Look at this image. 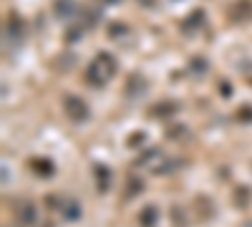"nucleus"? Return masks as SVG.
I'll return each mask as SVG.
<instances>
[{
  "mask_svg": "<svg viewBox=\"0 0 252 227\" xmlns=\"http://www.w3.org/2000/svg\"><path fill=\"white\" fill-rule=\"evenodd\" d=\"M114 73H116V58L111 56V53H106V51H98L96 53V58L89 64V68H86V81L91 86H106L109 81L114 78Z\"/></svg>",
  "mask_w": 252,
  "mask_h": 227,
  "instance_id": "obj_1",
  "label": "nucleus"
},
{
  "mask_svg": "<svg viewBox=\"0 0 252 227\" xmlns=\"http://www.w3.org/2000/svg\"><path fill=\"white\" fill-rule=\"evenodd\" d=\"M63 106H66V114H68L71 121H78L81 124V121H86L91 116L89 104L81 96H66V98H63Z\"/></svg>",
  "mask_w": 252,
  "mask_h": 227,
  "instance_id": "obj_2",
  "label": "nucleus"
},
{
  "mask_svg": "<svg viewBox=\"0 0 252 227\" xmlns=\"http://www.w3.org/2000/svg\"><path fill=\"white\" fill-rule=\"evenodd\" d=\"M94 177H96V187H98V192L103 195V192H109L111 190V169L109 167H103V164H96L94 167Z\"/></svg>",
  "mask_w": 252,
  "mask_h": 227,
  "instance_id": "obj_3",
  "label": "nucleus"
},
{
  "mask_svg": "<svg viewBox=\"0 0 252 227\" xmlns=\"http://www.w3.org/2000/svg\"><path fill=\"white\" fill-rule=\"evenodd\" d=\"M15 212H18V220H20V225L31 227V225L35 222V207H33L31 202H18V204H15Z\"/></svg>",
  "mask_w": 252,
  "mask_h": 227,
  "instance_id": "obj_4",
  "label": "nucleus"
},
{
  "mask_svg": "<svg viewBox=\"0 0 252 227\" xmlns=\"http://www.w3.org/2000/svg\"><path fill=\"white\" fill-rule=\"evenodd\" d=\"M126 91H129V96L139 98L141 94H146V78L139 76V73H134V76L129 78V84H126Z\"/></svg>",
  "mask_w": 252,
  "mask_h": 227,
  "instance_id": "obj_5",
  "label": "nucleus"
},
{
  "mask_svg": "<svg viewBox=\"0 0 252 227\" xmlns=\"http://www.w3.org/2000/svg\"><path fill=\"white\" fill-rule=\"evenodd\" d=\"M53 10H56L58 18L76 15V0H56V3H53Z\"/></svg>",
  "mask_w": 252,
  "mask_h": 227,
  "instance_id": "obj_6",
  "label": "nucleus"
},
{
  "mask_svg": "<svg viewBox=\"0 0 252 227\" xmlns=\"http://www.w3.org/2000/svg\"><path fill=\"white\" fill-rule=\"evenodd\" d=\"M139 222H141V227H154L157 225V207H144L141 210V215H139Z\"/></svg>",
  "mask_w": 252,
  "mask_h": 227,
  "instance_id": "obj_7",
  "label": "nucleus"
},
{
  "mask_svg": "<svg viewBox=\"0 0 252 227\" xmlns=\"http://www.w3.org/2000/svg\"><path fill=\"white\" fill-rule=\"evenodd\" d=\"M174 111H177V104H172V101H161V104L152 106V114H154L157 119H161V116H169V114H174Z\"/></svg>",
  "mask_w": 252,
  "mask_h": 227,
  "instance_id": "obj_8",
  "label": "nucleus"
},
{
  "mask_svg": "<svg viewBox=\"0 0 252 227\" xmlns=\"http://www.w3.org/2000/svg\"><path fill=\"white\" fill-rule=\"evenodd\" d=\"M141 190H144V182H141V177L131 174V177H129V182H126V197H136Z\"/></svg>",
  "mask_w": 252,
  "mask_h": 227,
  "instance_id": "obj_9",
  "label": "nucleus"
},
{
  "mask_svg": "<svg viewBox=\"0 0 252 227\" xmlns=\"http://www.w3.org/2000/svg\"><path fill=\"white\" fill-rule=\"evenodd\" d=\"M31 167L38 172V177H51L53 174V164L51 162H40V159H33Z\"/></svg>",
  "mask_w": 252,
  "mask_h": 227,
  "instance_id": "obj_10",
  "label": "nucleus"
},
{
  "mask_svg": "<svg viewBox=\"0 0 252 227\" xmlns=\"http://www.w3.org/2000/svg\"><path fill=\"white\" fill-rule=\"evenodd\" d=\"M8 35H15V38L23 35V20H20L18 15H10L8 18Z\"/></svg>",
  "mask_w": 252,
  "mask_h": 227,
  "instance_id": "obj_11",
  "label": "nucleus"
},
{
  "mask_svg": "<svg viewBox=\"0 0 252 227\" xmlns=\"http://www.w3.org/2000/svg\"><path fill=\"white\" fill-rule=\"evenodd\" d=\"M63 215H66V220H78L81 217V207H78V202H63Z\"/></svg>",
  "mask_w": 252,
  "mask_h": 227,
  "instance_id": "obj_12",
  "label": "nucleus"
},
{
  "mask_svg": "<svg viewBox=\"0 0 252 227\" xmlns=\"http://www.w3.org/2000/svg\"><path fill=\"white\" fill-rule=\"evenodd\" d=\"M202 23H204V10H194V15L184 23V31L189 33V31H194V28H197V26H202Z\"/></svg>",
  "mask_w": 252,
  "mask_h": 227,
  "instance_id": "obj_13",
  "label": "nucleus"
},
{
  "mask_svg": "<svg viewBox=\"0 0 252 227\" xmlns=\"http://www.w3.org/2000/svg\"><path fill=\"white\" fill-rule=\"evenodd\" d=\"M126 33H131V31L126 28L124 23H111L109 26V38H124Z\"/></svg>",
  "mask_w": 252,
  "mask_h": 227,
  "instance_id": "obj_14",
  "label": "nucleus"
},
{
  "mask_svg": "<svg viewBox=\"0 0 252 227\" xmlns=\"http://www.w3.org/2000/svg\"><path fill=\"white\" fill-rule=\"evenodd\" d=\"M237 119H240V121H252V106H242V109L237 111Z\"/></svg>",
  "mask_w": 252,
  "mask_h": 227,
  "instance_id": "obj_15",
  "label": "nucleus"
},
{
  "mask_svg": "<svg viewBox=\"0 0 252 227\" xmlns=\"http://www.w3.org/2000/svg\"><path fill=\"white\" fill-rule=\"evenodd\" d=\"M139 3H141V5H154L157 0H139Z\"/></svg>",
  "mask_w": 252,
  "mask_h": 227,
  "instance_id": "obj_16",
  "label": "nucleus"
},
{
  "mask_svg": "<svg viewBox=\"0 0 252 227\" xmlns=\"http://www.w3.org/2000/svg\"><path fill=\"white\" fill-rule=\"evenodd\" d=\"M101 3H119V0H101Z\"/></svg>",
  "mask_w": 252,
  "mask_h": 227,
  "instance_id": "obj_17",
  "label": "nucleus"
},
{
  "mask_svg": "<svg viewBox=\"0 0 252 227\" xmlns=\"http://www.w3.org/2000/svg\"><path fill=\"white\" fill-rule=\"evenodd\" d=\"M250 227H252V225H250Z\"/></svg>",
  "mask_w": 252,
  "mask_h": 227,
  "instance_id": "obj_18",
  "label": "nucleus"
}]
</instances>
